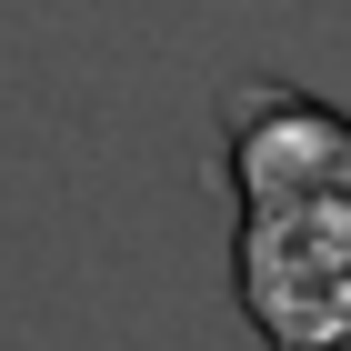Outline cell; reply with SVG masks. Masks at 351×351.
Here are the masks:
<instances>
[{
	"label": "cell",
	"instance_id": "cell-1",
	"mask_svg": "<svg viewBox=\"0 0 351 351\" xmlns=\"http://www.w3.org/2000/svg\"><path fill=\"white\" fill-rule=\"evenodd\" d=\"M221 181H231V301L261 351H351V110L241 71L221 81Z\"/></svg>",
	"mask_w": 351,
	"mask_h": 351
}]
</instances>
